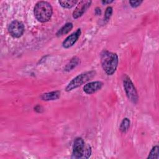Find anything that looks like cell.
<instances>
[{
  "label": "cell",
  "mask_w": 159,
  "mask_h": 159,
  "mask_svg": "<svg viewBox=\"0 0 159 159\" xmlns=\"http://www.w3.org/2000/svg\"><path fill=\"white\" fill-rule=\"evenodd\" d=\"M96 74L94 71H88L82 73L75 77L65 88L66 91H70L92 79Z\"/></svg>",
  "instance_id": "3"
},
{
  "label": "cell",
  "mask_w": 159,
  "mask_h": 159,
  "mask_svg": "<svg viewBox=\"0 0 159 159\" xmlns=\"http://www.w3.org/2000/svg\"><path fill=\"white\" fill-rule=\"evenodd\" d=\"M142 2H143L142 1H129V4H130V6L134 8L139 6Z\"/></svg>",
  "instance_id": "18"
},
{
  "label": "cell",
  "mask_w": 159,
  "mask_h": 159,
  "mask_svg": "<svg viewBox=\"0 0 159 159\" xmlns=\"http://www.w3.org/2000/svg\"><path fill=\"white\" fill-rule=\"evenodd\" d=\"M34 110L37 112H41L43 111V108L40 106H37L34 107Z\"/></svg>",
  "instance_id": "19"
},
{
  "label": "cell",
  "mask_w": 159,
  "mask_h": 159,
  "mask_svg": "<svg viewBox=\"0 0 159 159\" xmlns=\"http://www.w3.org/2000/svg\"><path fill=\"white\" fill-rule=\"evenodd\" d=\"M113 1H102V3L103 4H110L112 3Z\"/></svg>",
  "instance_id": "21"
},
{
  "label": "cell",
  "mask_w": 159,
  "mask_h": 159,
  "mask_svg": "<svg viewBox=\"0 0 159 159\" xmlns=\"http://www.w3.org/2000/svg\"><path fill=\"white\" fill-rule=\"evenodd\" d=\"M123 84L127 97L132 103L136 104L139 98L138 94L134 84L127 75H125L124 76Z\"/></svg>",
  "instance_id": "4"
},
{
  "label": "cell",
  "mask_w": 159,
  "mask_h": 159,
  "mask_svg": "<svg viewBox=\"0 0 159 159\" xmlns=\"http://www.w3.org/2000/svg\"><path fill=\"white\" fill-rule=\"evenodd\" d=\"M53 9L51 4L47 1H39L34 8V13L35 18L41 22L48 21L52 15Z\"/></svg>",
  "instance_id": "2"
},
{
  "label": "cell",
  "mask_w": 159,
  "mask_h": 159,
  "mask_svg": "<svg viewBox=\"0 0 159 159\" xmlns=\"http://www.w3.org/2000/svg\"><path fill=\"white\" fill-rule=\"evenodd\" d=\"M118 56L116 53L103 50L101 53V66L108 75H113L118 65Z\"/></svg>",
  "instance_id": "1"
},
{
  "label": "cell",
  "mask_w": 159,
  "mask_h": 159,
  "mask_svg": "<svg viewBox=\"0 0 159 159\" xmlns=\"http://www.w3.org/2000/svg\"><path fill=\"white\" fill-rule=\"evenodd\" d=\"M59 4L63 8L70 9L75 6L76 4L78 2L77 1H59Z\"/></svg>",
  "instance_id": "14"
},
{
  "label": "cell",
  "mask_w": 159,
  "mask_h": 159,
  "mask_svg": "<svg viewBox=\"0 0 159 159\" xmlns=\"http://www.w3.org/2000/svg\"><path fill=\"white\" fill-rule=\"evenodd\" d=\"M73 28V24L71 22H68L61 27L57 32V36L60 37L68 34Z\"/></svg>",
  "instance_id": "12"
},
{
  "label": "cell",
  "mask_w": 159,
  "mask_h": 159,
  "mask_svg": "<svg viewBox=\"0 0 159 159\" xmlns=\"http://www.w3.org/2000/svg\"><path fill=\"white\" fill-rule=\"evenodd\" d=\"M112 14V8L111 6H108L105 11L104 20L106 21H108L111 18Z\"/></svg>",
  "instance_id": "16"
},
{
  "label": "cell",
  "mask_w": 159,
  "mask_h": 159,
  "mask_svg": "<svg viewBox=\"0 0 159 159\" xmlns=\"http://www.w3.org/2000/svg\"><path fill=\"white\" fill-rule=\"evenodd\" d=\"M86 145L81 137L76 138L73 142L72 157L75 158H83Z\"/></svg>",
  "instance_id": "6"
},
{
  "label": "cell",
  "mask_w": 159,
  "mask_h": 159,
  "mask_svg": "<svg viewBox=\"0 0 159 159\" xmlns=\"http://www.w3.org/2000/svg\"><path fill=\"white\" fill-rule=\"evenodd\" d=\"M102 86L103 83L101 81H96L89 82L83 86V91L85 93L88 94H91L100 90L102 88Z\"/></svg>",
  "instance_id": "8"
},
{
  "label": "cell",
  "mask_w": 159,
  "mask_h": 159,
  "mask_svg": "<svg viewBox=\"0 0 159 159\" xmlns=\"http://www.w3.org/2000/svg\"><path fill=\"white\" fill-rule=\"evenodd\" d=\"M81 35V29H78L76 30V32H73L69 36H68L65 40L62 43V46L65 48H68L73 46L76 42L78 40V38Z\"/></svg>",
  "instance_id": "9"
},
{
  "label": "cell",
  "mask_w": 159,
  "mask_h": 159,
  "mask_svg": "<svg viewBox=\"0 0 159 159\" xmlns=\"http://www.w3.org/2000/svg\"><path fill=\"white\" fill-rule=\"evenodd\" d=\"M91 2L92 1H80L73 12V17L74 19H78L82 16L86 11V10L90 7Z\"/></svg>",
  "instance_id": "7"
},
{
  "label": "cell",
  "mask_w": 159,
  "mask_h": 159,
  "mask_svg": "<svg viewBox=\"0 0 159 159\" xmlns=\"http://www.w3.org/2000/svg\"><path fill=\"white\" fill-rule=\"evenodd\" d=\"M129 127H130V120L128 118H124L122 120L120 124L119 130H120L121 132L125 133L129 130Z\"/></svg>",
  "instance_id": "13"
},
{
  "label": "cell",
  "mask_w": 159,
  "mask_h": 159,
  "mask_svg": "<svg viewBox=\"0 0 159 159\" xmlns=\"http://www.w3.org/2000/svg\"><path fill=\"white\" fill-rule=\"evenodd\" d=\"M60 96V91H54L52 92L45 93L41 95L40 98L43 101H53L58 99Z\"/></svg>",
  "instance_id": "10"
},
{
  "label": "cell",
  "mask_w": 159,
  "mask_h": 159,
  "mask_svg": "<svg viewBox=\"0 0 159 159\" xmlns=\"http://www.w3.org/2000/svg\"><path fill=\"white\" fill-rule=\"evenodd\" d=\"M25 30L24 24L19 20H14L12 21L9 27L8 31L11 35L14 38H19L21 37Z\"/></svg>",
  "instance_id": "5"
},
{
  "label": "cell",
  "mask_w": 159,
  "mask_h": 159,
  "mask_svg": "<svg viewBox=\"0 0 159 159\" xmlns=\"http://www.w3.org/2000/svg\"><path fill=\"white\" fill-rule=\"evenodd\" d=\"M91 147L89 144H86V147H85V150H84V153L83 155V158H88L91 154Z\"/></svg>",
  "instance_id": "17"
},
{
  "label": "cell",
  "mask_w": 159,
  "mask_h": 159,
  "mask_svg": "<svg viewBox=\"0 0 159 159\" xmlns=\"http://www.w3.org/2000/svg\"><path fill=\"white\" fill-rule=\"evenodd\" d=\"M80 63V60L77 57H75L71 59V60L66 65L64 68V71H70L78 66Z\"/></svg>",
  "instance_id": "11"
},
{
  "label": "cell",
  "mask_w": 159,
  "mask_h": 159,
  "mask_svg": "<svg viewBox=\"0 0 159 159\" xmlns=\"http://www.w3.org/2000/svg\"><path fill=\"white\" fill-rule=\"evenodd\" d=\"M159 153H158V146L156 145L153 147L152 150H150L148 156L147 157L148 159H152V158H156L158 159L159 157Z\"/></svg>",
  "instance_id": "15"
},
{
  "label": "cell",
  "mask_w": 159,
  "mask_h": 159,
  "mask_svg": "<svg viewBox=\"0 0 159 159\" xmlns=\"http://www.w3.org/2000/svg\"><path fill=\"white\" fill-rule=\"evenodd\" d=\"M95 13L96 15H99L101 13V10L99 7H96L95 9Z\"/></svg>",
  "instance_id": "20"
}]
</instances>
